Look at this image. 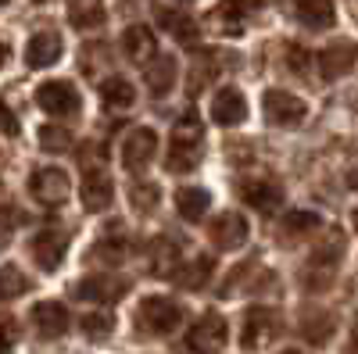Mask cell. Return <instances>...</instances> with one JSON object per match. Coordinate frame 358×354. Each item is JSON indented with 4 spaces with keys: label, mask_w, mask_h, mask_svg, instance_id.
Returning a JSON list of instances; mask_svg holds the SVG:
<instances>
[{
    "label": "cell",
    "mask_w": 358,
    "mask_h": 354,
    "mask_svg": "<svg viewBox=\"0 0 358 354\" xmlns=\"http://www.w3.org/2000/svg\"><path fill=\"white\" fill-rule=\"evenodd\" d=\"M36 104H40L47 115H54V118H69V115H76V111L83 108L79 90H76L72 82H65V79L43 82L40 90H36Z\"/></svg>",
    "instance_id": "cell-5"
},
{
    "label": "cell",
    "mask_w": 358,
    "mask_h": 354,
    "mask_svg": "<svg viewBox=\"0 0 358 354\" xmlns=\"http://www.w3.org/2000/svg\"><path fill=\"white\" fill-rule=\"evenodd\" d=\"M212 244L219 251H236L248 244V219L241 212H222L212 222Z\"/></svg>",
    "instance_id": "cell-13"
},
{
    "label": "cell",
    "mask_w": 358,
    "mask_h": 354,
    "mask_svg": "<svg viewBox=\"0 0 358 354\" xmlns=\"http://www.w3.org/2000/svg\"><path fill=\"white\" fill-rule=\"evenodd\" d=\"M129 200H133L136 212H155L158 200H162V190H158L155 183H136V186L129 190Z\"/></svg>",
    "instance_id": "cell-34"
},
{
    "label": "cell",
    "mask_w": 358,
    "mask_h": 354,
    "mask_svg": "<svg viewBox=\"0 0 358 354\" xmlns=\"http://www.w3.org/2000/svg\"><path fill=\"white\" fill-rule=\"evenodd\" d=\"M155 154H158V133H155V129L136 126V129L122 140V165H126V172H133V175L147 172V165L155 161Z\"/></svg>",
    "instance_id": "cell-4"
},
{
    "label": "cell",
    "mask_w": 358,
    "mask_h": 354,
    "mask_svg": "<svg viewBox=\"0 0 358 354\" xmlns=\"http://www.w3.org/2000/svg\"><path fill=\"white\" fill-rule=\"evenodd\" d=\"M0 133H8V136H18V122H15V115L11 108L0 101Z\"/></svg>",
    "instance_id": "cell-39"
},
{
    "label": "cell",
    "mask_w": 358,
    "mask_h": 354,
    "mask_svg": "<svg viewBox=\"0 0 358 354\" xmlns=\"http://www.w3.org/2000/svg\"><path fill=\"white\" fill-rule=\"evenodd\" d=\"M69 190H72V183L62 168H40V172H33V179H29V193H33V200H40L43 208H57V204L69 197Z\"/></svg>",
    "instance_id": "cell-8"
},
{
    "label": "cell",
    "mask_w": 358,
    "mask_h": 354,
    "mask_svg": "<svg viewBox=\"0 0 358 354\" xmlns=\"http://www.w3.org/2000/svg\"><path fill=\"white\" fill-rule=\"evenodd\" d=\"M0 65H4V43H0Z\"/></svg>",
    "instance_id": "cell-42"
},
{
    "label": "cell",
    "mask_w": 358,
    "mask_h": 354,
    "mask_svg": "<svg viewBox=\"0 0 358 354\" xmlns=\"http://www.w3.org/2000/svg\"><path fill=\"white\" fill-rule=\"evenodd\" d=\"M143 72H147V90H151L155 97H165L172 86H176V57H169V54H155L151 61L143 65Z\"/></svg>",
    "instance_id": "cell-20"
},
{
    "label": "cell",
    "mask_w": 358,
    "mask_h": 354,
    "mask_svg": "<svg viewBox=\"0 0 358 354\" xmlns=\"http://www.w3.org/2000/svg\"><path fill=\"white\" fill-rule=\"evenodd\" d=\"M212 118L219 126H241L248 118V97L236 90V86H226V90H219L215 101H212Z\"/></svg>",
    "instance_id": "cell-15"
},
{
    "label": "cell",
    "mask_w": 358,
    "mask_h": 354,
    "mask_svg": "<svg viewBox=\"0 0 358 354\" xmlns=\"http://www.w3.org/2000/svg\"><path fill=\"white\" fill-rule=\"evenodd\" d=\"M355 57H358V47L355 43H334V47H326L315 61H319V75L322 79H341V75H348L351 72V65H355Z\"/></svg>",
    "instance_id": "cell-16"
},
{
    "label": "cell",
    "mask_w": 358,
    "mask_h": 354,
    "mask_svg": "<svg viewBox=\"0 0 358 354\" xmlns=\"http://www.w3.org/2000/svg\"><path fill=\"white\" fill-rule=\"evenodd\" d=\"M283 330V318L276 308H251L244 315V333H241V344L248 351H258V347H268Z\"/></svg>",
    "instance_id": "cell-3"
},
{
    "label": "cell",
    "mask_w": 358,
    "mask_h": 354,
    "mask_svg": "<svg viewBox=\"0 0 358 354\" xmlns=\"http://www.w3.org/2000/svg\"><path fill=\"white\" fill-rule=\"evenodd\" d=\"M101 101H104V108H111V111H126V108L136 104V90H133L129 79L108 75V79L101 82Z\"/></svg>",
    "instance_id": "cell-22"
},
{
    "label": "cell",
    "mask_w": 358,
    "mask_h": 354,
    "mask_svg": "<svg viewBox=\"0 0 358 354\" xmlns=\"http://www.w3.org/2000/svg\"><path fill=\"white\" fill-rule=\"evenodd\" d=\"M212 272H215V261L212 258H190V261L179 265L172 279L179 286H187V290H201L208 279H212Z\"/></svg>",
    "instance_id": "cell-23"
},
{
    "label": "cell",
    "mask_w": 358,
    "mask_h": 354,
    "mask_svg": "<svg viewBox=\"0 0 358 354\" xmlns=\"http://www.w3.org/2000/svg\"><path fill=\"white\" fill-rule=\"evenodd\" d=\"M126 251H129V240H126V229L122 226H111L108 229V236L94 247V258H104L108 265H118L126 258Z\"/></svg>",
    "instance_id": "cell-27"
},
{
    "label": "cell",
    "mask_w": 358,
    "mask_h": 354,
    "mask_svg": "<svg viewBox=\"0 0 358 354\" xmlns=\"http://www.w3.org/2000/svg\"><path fill=\"white\" fill-rule=\"evenodd\" d=\"M122 50H126V57L133 65H147L158 54V40L147 25H129L126 36H122Z\"/></svg>",
    "instance_id": "cell-19"
},
{
    "label": "cell",
    "mask_w": 358,
    "mask_h": 354,
    "mask_svg": "<svg viewBox=\"0 0 358 354\" xmlns=\"http://www.w3.org/2000/svg\"><path fill=\"white\" fill-rule=\"evenodd\" d=\"M294 15L312 29H326L334 25V0H294Z\"/></svg>",
    "instance_id": "cell-24"
},
{
    "label": "cell",
    "mask_w": 358,
    "mask_h": 354,
    "mask_svg": "<svg viewBox=\"0 0 358 354\" xmlns=\"http://www.w3.org/2000/svg\"><path fill=\"white\" fill-rule=\"evenodd\" d=\"M126 290H129V283L118 279V276H86V279L76 283V297H79V301L111 304V301H122Z\"/></svg>",
    "instance_id": "cell-11"
},
{
    "label": "cell",
    "mask_w": 358,
    "mask_h": 354,
    "mask_svg": "<svg viewBox=\"0 0 358 354\" xmlns=\"http://www.w3.org/2000/svg\"><path fill=\"white\" fill-rule=\"evenodd\" d=\"M226 337H229L226 318H222V315H215V311H208V315L197 322V326L190 330L187 344H190V351H194V354H215V351H222V347H226Z\"/></svg>",
    "instance_id": "cell-10"
},
{
    "label": "cell",
    "mask_w": 358,
    "mask_h": 354,
    "mask_svg": "<svg viewBox=\"0 0 358 354\" xmlns=\"http://www.w3.org/2000/svg\"><path fill=\"white\" fill-rule=\"evenodd\" d=\"M111 200H115V186L108 179V168H86V175H83V208L101 215V212H108Z\"/></svg>",
    "instance_id": "cell-12"
},
{
    "label": "cell",
    "mask_w": 358,
    "mask_h": 354,
    "mask_svg": "<svg viewBox=\"0 0 358 354\" xmlns=\"http://www.w3.org/2000/svg\"><path fill=\"white\" fill-rule=\"evenodd\" d=\"M208 208H212V193L201 190V186H183L176 193V212L187 222H201L208 215Z\"/></svg>",
    "instance_id": "cell-21"
},
{
    "label": "cell",
    "mask_w": 358,
    "mask_h": 354,
    "mask_svg": "<svg viewBox=\"0 0 358 354\" xmlns=\"http://www.w3.org/2000/svg\"><path fill=\"white\" fill-rule=\"evenodd\" d=\"M29 251H33V261L43 272H54L69 251V233L65 229H40L33 236V244H29Z\"/></svg>",
    "instance_id": "cell-9"
},
{
    "label": "cell",
    "mask_w": 358,
    "mask_h": 354,
    "mask_svg": "<svg viewBox=\"0 0 358 354\" xmlns=\"http://www.w3.org/2000/svg\"><path fill=\"white\" fill-rule=\"evenodd\" d=\"M151 272L155 276H176V269L183 261H179V247H176V240H158L155 244V251H151Z\"/></svg>",
    "instance_id": "cell-29"
},
{
    "label": "cell",
    "mask_w": 358,
    "mask_h": 354,
    "mask_svg": "<svg viewBox=\"0 0 358 354\" xmlns=\"http://www.w3.org/2000/svg\"><path fill=\"white\" fill-rule=\"evenodd\" d=\"M40 147H43V151H50V154H62V151H69V147H72V133L62 129V126H43L40 129Z\"/></svg>",
    "instance_id": "cell-32"
},
{
    "label": "cell",
    "mask_w": 358,
    "mask_h": 354,
    "mask_svg": "<svg viewBox=\"0 0 358 354\" xmlns=\"http://www.w3.org/2000/svg\"><path fill=\"white\" fill-rule=\"evenodd\" d=\"M62 50H65V43L57 33H36L25 43V65L29 68H50L62 57Z\"/></svg>",
    "instance_id": "cell-17"
},
{
    "label": "cell",
    "mask_w": 358,
    "mask_h": 354,
    "mask_svg": "<svg viewBox=\"0 0 358 354\" xmlns=\"http://www.w3.org/2000/svg\"><path fill=\"white\" fill-rule=\"evenodd\" d=\"M215 75H219V61H215V54H208V61L201 57V61L194 65V72H190V90L197 94V90H201V82L208 86V82H212Z\"/></svg>",
    "instance_id": "cell-35"
},
{
    "label": "cell",
    "mask_w": 358,
    "mask_h": 354,
    "mask_svg": "<svg viewBox=\"0 0 358 354\" xmlns=\"http://www.w3.org/2000/svg\"><path fill=\"white\" fill-rule=\"evenodd\" d=\"M158 22L165 25V33H172L179 43H197V22L190 18V15H183V11H172V8H162L158 11Z\"/></svg>",
    "instance_id": "cell-25"
},
{
    "label": "cell",
    "mask_w": 358,
    "mask_h": 354,
    "mask_svg": "<svg viewBox=\"0 0 358 354\" xmlns=\"http://www.w3.org/2000/svg\"><path fill=\"white\" fill-rule=\"evenodd\" d=\"M341 258H344V229L334 226L319 236V244L312 251V269H322V276H334Z\"/></svg>",
    "instance_id": "cell-14"
},
{
    "label": "cell",
    "mask_w": 358,
    "mask_h": 354,
    "mask_svg": "<svg viewBox=\"0 0 358 354\" xmlns=\"http://www.w3.org/2000/svg\"><path fill=\"white\" fill-rule=\"evenodd\" d=\"M179 322H183V308L169 297H147L136 308V330L147 337H169L179 330Z\"/></svg>",
    "instance_id": "cell-2"
},
{
    "label": "cell",
    "mask_w": 358,
    "mask_h": 354,
    "mask_svg": "<svg viewBox=\"0 0 358 354\" xmlns=\"http://www.w3.org/2000/svg\"><path fill=\"white\" fill-rule=\"evenodd\" d=\"M283 354H305V351H283Z\"/></svg>",
    "instance_id": "cell-43"
},
{
    "label": "cell",
    "mask_w": 358,
    "mask_h": 354,
    "mask_svg": "<svg viewBox=\"0 0 358 354\" xmlns=\"http://www.w3.org/2000/svg\"><path fill=\"white\" fill-rule=\"evenodd\" d=\"M355 229H358V212H355Z\"/></svg>",
    "instance_id": "cell-44"
},
{
    "label": "cell",
    "mask_w": 358,
    "mask_h": 354,
    "mask_svg": "<svg viewBox=\"0 0 358 354\" xmlns=\"http://www.w3.org/2000/svg\"><path fill=\"white\" fill-rule=\"evenodd\" d=\"M111 330H115V318L108 311H90L83 318V333L90 340H104V337H111Z\"/></svg>",
    "instance_id": "cell-33"
},
{
    "label": "cell",
    "mask_w": 358,
    "mask_h": 354,
    "mask_svg": "<svg viewBox=\"0 0 358 354\" xmlns=\"http://www.w3.org/2000/svg\"><path fill=\"white\" fill-rule=\"evenodd\" d=\"M262 108H265V118H268L273 126H301L305 115H308L305 101L294 97L290 90H265Z\"/></svg>",
    "instance_id": "cell-6"
},
{
    "label": "cell",
    "mask_w": 358,
    "mask_h": 354,
    "mask_svg": "<svg viewBox=\"0 0 358 354\" xmlns=\"http://www.w3.org/2000/svg\"><path fill=\"white\" fill-rule=\"evenodd\" d=\"M322 219L315 212H301V208H294L287 219H283V236L287 240H297V236H308V233H319Z\"/></svg>",
    "instance_id": "cell-30"
},
{
    "label": "cell",
    "mask_w": 358,
    "mask_h": 354,
    "mask_svg": "<svg viewBox=\"0 0 358 354\" xmlns=\"http://www.w3.org/2000/svg\"><path fill=\"white\" fill-rule=\"evenodd\" d=\"M308 61H312V54H308L305 47H290V50H287V65H290L297 75L308 72Z\"/></svg>",
    "instance_id": "cell-38"
},
{
    "label": "cell",
    "mask_w": 358,
    "mask_h": 354,
    "mask_svg": "<svg viewBox=\"0 0 358 354\" xmlns=\"http://www.w3.org/2000/svg\"><path fill=\"white\" fill-rule=\"evenodd\" d=\"M25 290H29V279L22 276L18 265H4V269H0V301H15Z\"/></svg>",
    "instance_id": "cell-31"
},
{
    "label": "cell",
    "mask_w": 358,
    "mask_h": 354,
    "mask_svg": "<svg viewBox=\"0 0 358 354\" xmlns=\"http://www.w3.org/2000/svg\"><path fill=\"white\" fill-rule=\"evenodd\" d=\"M69 18L76 29H97L104 25V0H69Z\"/></svg>",
    "instance_id": "cell-26"
},
{
    "label": "cell",
    "mask_w": 358,
    "mask_h": 354,
    "mask_svg": "<svg viewBox=\"0 0 358 354\" xmlns=\"http://www.w3.org/2000/svg\"><path fill=\"white\" fill-rule=\"evenodd\" d=\"M15 340H18V322L11 315H0V354L15 347Z\"/></svg>",
    "instance_id": "cell-37"
},
{
    "label": "cell",
    "mask_w": 358,
    "mask_h": 354,
    "mask_svg": "<svg viewBox=\"0 0 358 354\" xmlns=\"http://www.w3.org/2000/svg\"><path fill=\"white\" fill-rule=\"evenodd\" d=\"M262 4H265V0H222V15L241 25V18H244V15H255Z\"/></svg>",
    "instance_id": "cell-36"
},
{
    "label": "cell",
    "mask_w": 358,
    "mask_h": 354,
    "mask_svg": "<svg viewBox=\"0 0 358 354\" xmlns=\"http://www.w3.org/2000/svg\"><path fill=\"white\" fill-rule=\"evenodd\" d=\"M241 197H244V204L258 208L262 215H273L283 204V186L273 175H251V179H241Z\"/></svg>",
    "instance_id": "cell-7"
},
{
    "label": "cell",
    "mask_w": 358,
    "mask_h": 354,
    "mask_svg": "<svg viewBox=\"0 0 358 354\" xmlns=\"http://www.w3.org/2000/svg\"><path fill=\"white\" fill-rule=\"evenodd\" d=\"M204 158V126L194 111H187L179 122L172 126V136H169V154H165V168L183 175V172H194Z\"/></svg>",
    "instance_id": "cell-1"
},
{
    "label": "cell",
    "mask_w": 358,
    "mask_h": 354,
    "mask_svg": "<svg viewBox=\"0 0 358 354\" xmlns=\"http://www.w3.org/2000/svg\"><path fill=\"white\" fill-rule=\"evenodd\" d=\"M351 354H358V330H355V340H351Z\"/></svg>",
    "instance_id": "cell-41"
},
{
    "label": "cell",
    "mask_w": 358,
    "mask_h": 354,
    "mask_svg": "<svg viewBox=\"0 0 358 354\" xmlns=\"http://www.w3.org/2000/svg\"><path fill=\"white\" fill-rule=\"evenodd\" d=\"M301 330H305V337H308L312 344H326V340L334 337L337 322H334V315H330V311H305Z\"/></svg>",
    "instance_id": "cell-28"
},
{
    "label": "cell",
    "mask_w": 358,
    "mask_h": 354,
    "mask_svg": "<svg viewBox=\"0 0 358 354\" xmlns=\"http://www.w3.org/2000/svg\"><path fill=\"white\" fill-rule=\"evenodd\" d=\"M8 240H11V229H8L4 222H0V251H4V244H8Z\"/></svg>",
    "instance_id": "cell-40"
},
{
    "label": "cell",
    "mask_w": 358,
    "mask_h": 354,
    "mask_svg": "<svg viewBox=\"0 0 358 354\" xmlns=\"http://www.w3.org/2000/svg\"><path fill=\"white\" fill-rule=\"evenodd\" d=\"M33 326L40 337L54 340V337H65L69 333V311L65 304H57V301H43L33 308Z\"/></svg>",
    "instance_id": "cell-18"
}]
</instances>
